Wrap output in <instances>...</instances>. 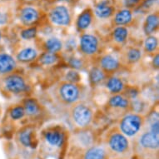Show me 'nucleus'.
Here are the masks:
<instances>
[{
    "label": "nucleus",
    "mask_w": 159,
    "mask_h": 159,
    "mask_svg": "<svg viewBox=\"0 0 159 159\" xmlns=\"http://www.w3.org/2000/svg\"><path fill=\"white\" fill-rule=\"evenodd\" d=\"M158 46L157 39L153 36H148L144 42V48L148 52H152Z\"/></svg>",
    "instance_id": "bb28decb"
},
{
    "label": "nucleus",
    "mask_w": 159,
    "mask_h": 159,
    "mask_svg": "<svg viewBox=\"0 0 159 159\" xmlns=\"http://www.w3.org/2000/svg\"><path fill=\"white\" fill-rule=\"evenodd\" d=\"M140 144L143 148L149 150H155L159 147V135L152 132L144 133L140 138Z\"/></svg>",
    "instance_id": "6e6552de"
},
{
    "label": "nucleus",
    "mask_w": 159,
    "mask_h": 159,
    "mask_svg": "<svg viewBox=\"0 0 159 159\" xmlns=\"http://www.w3.org/2000/svg\"><path fill=\"white\" fill-rule=\"evenodd\" d=\"M109 147L115 152H123L128 148V141L125 136L119 133H113L109 138Z\"/></svg>",
    "instance_id": "0eeeda50"
},
{
    "label": "nucleus",
    "mask_w": 159,
    "mask_h": 159,
    "mask_svg": "<svg viewBox=\"0 0 159 159\" xmlns=\"http://www.w3.org/2000/svg\"><path fill=\"white\" fill-rule=\"evenodd\" d=\"M24 109L25 114L30 116V117H34L39 112V105L36 100H34V99H27L24 102Z\"/></svg>",
    "instance_id": "6ab92c4d"
},
{
    "label": "nucleus",
    "mask_w": 159,
    "mask_h": 159,
    "mask_svg": "<svg viewBox=\"0 0 159 159\" xmlns=\"http://www.w3.org/2000/svg\"><path fill=\"white\" fill-rule=\"evenodd\" d=\"M142 57L141 51L138 48H133L128 50L127 52V59L129 63H135L140 60Z\"/></svg>",
    "instance_id": "cd10ccee"
},
{
    "label": "nucleus",
    "mask_w": 159,
    "mask_h": 159,
    "mask_svg": "<svg viewBox=\"0 0 159 159\" xmlns=\"http://www.w3.org/2000/svg\"><path fill=\"white\" fill-rule=\"evenodd\" d=\"M69 64L71 65V67H73V68H80L83 65L82 63V61L78 58H76V57H73L69 60Z\"/></svg>",
    "instance_id": "473e14b6"
},
{
    "label": "nucleus",
    "mask_w": 159,
    "mask_h": 159,
    "mask_svg": "<svg viewBox=\"0 0 159 159\" xmlns=\"http://www.w3.org/2000/svg\"><path fill=\"white\" fill-rule=\"evenodd\" d=\"M37 35L36 28H28L21 32V37L25 40L34 39Z\"/></svg>",
    "instance_id": "c756f323"
},
{
    "label": "nucleus",
    "mask_w": 159,
    "mask_h": 159,
    "mask_svg": "<svg viewBox=\"0 0 159 159\" xmlns=\"http://www.w3.org/2000/svg\"><path fill=\"white\" fill-rule=\"evenodd\" d=\"M57 93L62 102L67 104H73L76 102L80 97V90L78 85L70 82L61 84L58 88Z\"/></svg>",
    "instance_id": "7ed1b4c3"
},
{
    "label": "nucleus",
    "mask_w": 159,
    "mask_h": 159,
    "mask_svg": "<svg viewBox=\"0 0 159 159\" xmlns=\"http://www.w3.org/2000/svg\"><path fill=\"white\" fill-rule=\"evenodd\" d=\"M67 78H68V82L75 84L76 82H78L79 80L80 77H79V74L77 72H75V71H70L67 74Z\"/></svg>",
    "instance_id": "2f4dec72"
},
{
    "label": "nucleus",
    "mask_w": 159,
    "mask_h": 159,
    "mask_svg": "<svg viewBox=\"0 0 159 159\" xmlns=\"http://www.w3.org/2000/svg\"><path fill=\"white\" fill-rule=\"evenodd\" d=\"M128 35V29L123 26L116 27L112 31V38L115 42L118 43H123L127 40Z\"/></svg>",
    "instance_id": "412c9836"
},
{
    "label": "nucleus",
    "mask_w": 159,
    "mask_h": 159,
    "mask_svg": "<svg viewBox=\"0 0 159 159\" xmlns=\"http://www.w3.org/2000/svg\"><path fill=\"white\" fill-rule=\"evenodd\" d=\"M114 13V8L107 1H102L96 6L94 13L99 18H108Z\"/></svg>",
    "instance_id": "ddd939ff"
},
{
    "label": "nucleus",
    "mask_w": 159,
    "mask_h": 159,
    "mask_svg": "<svg viewBox=\"0 0 159 159\" xmlns=\"http://www.w3.org/2000/svg\"><path fill=\"white\" fill-rule=\"evenodd\" d=\"M57 1H70V0H57Z\"/></svg>",
    "instance_id": "4c0bfd02"
},
{
    "label": "nucleus",
    "mask_w": 159,
    "mask_h": 159,
    "mask_svg": "<svg viewBox=\"0 0 159 159\" xmlns=\"http://www.w3.org/2000/svg\"><path fill=\"white\" fill-rule=\"evenodd\" d=\"M57 60V55L55 53H52V52H44L43 54H42V56L39 58V61H40V63L43 64V65H52L53 63Z\"/></svg>",
    "instance_id": "a878e982"
},
{
    "label": "nucleus",
    "mask_w": 159,
    "mask_h": 159,
    "mask_svg": "<svg viewBox=\"0 0 159 159\" xmlns=\"http://www.w3.org/2000/svg\"><path fill=\"white\" fill-rule=\"evenodd\" d=\"M159 18L157 13H152L147 16L146 20L144 23L143 30L147 35H151L156 31L158 28Z\"/></svg>",
    "instance_id": "2eb2a0df"
},
{
    "label": "nucleus",
    "mask_w": 159,
    "mask_h": 159,
    "mask_svg": "<svg viewBox=\"0 0 159 159\" xmlns=\"http://www.w3.org/2000/svg\"><path fill=\"white\" fill-rule=\"evenodd\" d=\"M0 39H1V33H0Z\"/></svg>",
    "instance_id": "58836bf2"
},
{
    "label": "nucleus",
    "mask_w": 159,
    "mask_h": 159,
    "mask_svg": "<svg viewBox=\"0 0 159 159\" xmlns=\"http://www.w3.org/2000/svg\"><path fill=\"white\" fill-rule=\"evenodd\" d=\"M19 138V141L21 143L24 147H29L32 146V130L27 128L25 130L22 131L21 133H19L18 136Z\"/></svg>",
    "instance_id": "393cba45"
},
{
    "label": "nucleus",
    "mask_w": 159,
    "mask_h": 159,
    "mask_svg": "<svg viewBox=\"0 0 159 159\" xmlns=\"http://www.w3.org/2000/svg\"><path fill=\"white\" fill-rule=\"evenodd\" d=\"M89 78H90L91 84L93 85L100 84L105 78L104 71L102 70V68H97V67L93 68L89 73Z\"/></svg>",
    "instance_id": "4be33fe9"
},
{
    "label": "nucleus",
    "mask_w": 159,
    "mask_h": 159,
    "mask_svg": "<svg viewBox=\"0 0 159 159\" xmlns=\"http://www.w3.org/2000/svg\"><path fill=\"white\" fill-rule=\"evenodd\" d=\"M49 19L57 26H68L71 23V15L68 8L64 5H57L49 12Z\"/></svg>",
    "instance_id": "20e7f679"
},
{
    "label": "nucleus",
    "mask_w": 159,
    "mask_h": 159,
    "mask_svg": "<svg viewBox=\"0 0 159 159\" xmlns=\"http://www.w3.org/2000/svg\"><path fill=\"white\" fill-rule=\"evenodd\" d=\"M44 47L47 49L48 52L55 53V52H58L59 50L62 49L63 43L57 38H51V39H48L47 41L45 42Z\"/></svg>",
    "instance_id": "5701e85b"
},
{
    "label": "nucleus",
    "mask_w": 159,
    "mask_h": 159,
    "mask_svg": "<svg viewBox=\"0 0 159 159\" xmlns=\"http://www.w3.org/2000/svg\"><path fill=\"white\" fill-rule=\"evenodd\" d=\"M100 65L103 71L112 73V72L117 71L119 68L120 63L117 57H115L111 54H107L101 58Z\"/></svg>",
    "instance_id": "9b49d317"
},
{
    "label": "nucleus",
    "mask_w": 159,
    "mask_h": 159,
    "mask_svg": "<svg viewBox=\"0 0 159 159\" xmlns=\"http://www.w3.org/2000/svg\"><path fill=\"white\" fill-rule=\"evenodd\" d=\"M152 65L155 68H158L159 67V56L158 54H156V56L153 57V60H152Z\"/></svg>",
    "instance_id": "c9c22d12"
},
{
    "label": "nucleus",
    "mask_w": 159,
    "mask_h": 159,
    "mask_svg": "<svg viewBox=\"0 0 159 159\" xmlns=\"http://www.w3.org/2000/svg\"><path fill=\"white\" fill-rule=\"evenodd\" d=\"M130 105L133 107V111H135L136 112H140L143 107V104L141 101H139L137 98L133 99V101L132 102H130Z\"/></svg>",
    "instance_id": "7c9ffc66"
},
{
    "label": "nucleus",
    "mask_w": 159,
    "mask_h": 159,
    "mask_svg": "<svg viewBox=\"0 0 159 159\" xmlns=\"http://www.w3.org/2000/svg\"><path fill=\"white\" fill-rule=\"evenodd\" d=\"M105 151L102 148L93 147L89 149L85 153L84 159H104Z\"/></svg>",
    "instance_id": "b1692460"
},
{
    "label": "nucleus",
    "mask_w": 159,
    "mask_h": 159,
    "mask_svg": "<svg viewBox=\"0 0 159 159\" xmlns=\"http://www.w3.org/2000/svg\"><path fill=\"white\" fill-rule=\"evenodd\" d=\"M143 125V119L137 113L127 114L120 122V129L123 134L128 137L136 135Z\"/></svg>",
    "instance_id": "f257e3e1"
},
{
    "label": "nucleus",
    "mask_w": 159,
    "mask_h": 159,
    "mask_svg": "<svg viewBox=\"0 0 159 159\" xmlns=\"http://www.w3.org/2000/svg\"><path fill=\"white\" fill-rule=\"evenodd\" d=\"M25 115L24 107L22 106H18V107H13V109L10 111V117L13 120H18L20 119Z\"/></svg>",
    "instance_id": "c85d7f7f"
},
{
    "label": "nucleus",
    "mask_w": 159,
    "mask_h": 159,
    "mask_svg": "<svg viewBox=\"0 0 159 159\" xmlns=\"http://www.w3.org/2000/svg\"><path fill=\"white\" fill-rule=\"evenodd\" d=\"M3 84L7 91L16 94L26 91L28 88L24 78L18 74H11L7 76L4 79Z\"/></svg>",
    "instance_id": "39448f33"
},
{
    "label": "nucleus",
    "mask_w": 159,
    "mask_h": 159,
    "mask_svg": "<svg viewBox=\"0 0 159 159\" xmlns=\"http://www.w3.org/2000/svg\"><path fill=\"white\" fill-rule=\"evenodd\" d=\"M109 105L114 108H120V109H126L130 106V101L126 97L119 94H116L110 98Z\"/></svg>",
    "instance_id": "f3484780"
},
{
    "label": "nucleus",
    "mask_w": 159,
    "mask_h": 159,
    "mask_svg": "<svg viewBox=\"0 0 159 159\" xmlns=\"http://www.w3.org/2000/svg\"><path fill=\"white\" fill-rule=\"evenodd\" d=\"M98 39L93 34H84L80 38V48L84 54H95L98 50Z\"/></svg>",
    "instance_id": "423d86ee"
},
{
    "label": "nucleus",
    "mask_w": 159,
    "mask_h": 159,
    "mask_svg": "<svg viewBox=\"0 0 159 159\" xmlns=\"http://www.w3.org/2000/svg\"><path fill=\"white\" fill-rule=\"evenodd\" d=\"M92 21H93V11L90 8H87L78 15L76 25L79 30H85L91 25Z\"/></svg>",
    "instance_id": "f8f14e48"
},
{
    "label": "nucleus",
    "mask_w": 159,
    "mask_h": 159,
    "mask_svg": "<svg viewBox=\"0 0 159 159\" xmlns=\"http://www.w3.org/2000/svg\"><path fill=\"white\" fill-rule=\"evenodd\" d=\"M155 1H157V0H145L143 3V7L145 8H150L155 3Z\"/></svg>",
    "instance_id": "f704fd0d"
},
{
    "label": "nucleus",
    "mask_w": 159,
    "mask_h": 159,
    "mask_svg": "<svg viewBox=\"0 0 159 159\" xmlns=\"http://www.w3.org/2000/svg\"><path fill=\"white\" fill-rule=\"evenodd\" d=\"M45 139H46L48 143L50 144L51 146L59 147L63 144L64 137L61 132L51 130L48 131L47 133H45Z\"/></svg>",
    "instance_id": "dca6fc26"
},
{
    "label": "nucleus",
    "mask_w": 159,
    "mask_h": 159,
    "mask_svg": "<svg viewBox=\"0 0 159 159\" xmlns=\"http://www.w3.org/2000/svg\"><path fill=\"white\" fill-rule=\"evenodd\" d=\"M141 0H124V5L129 9L130 8H133L138 5Z\"/></svg>",
    "instance_id": "72a5a7b5"
},
{
    "label": "nucleus",
    "mask_w": 159,
    "mask_h": 159,
    "mask_svg": "<svg viewBox=\"0 0 159 159\" xmlns=\"http://www.w3.org/2000/svg\"><path fill=\"white\" fill-rule=\"evenodd\" d=\"M133 20V13L128 8H123L116 13L114 16V24L117 26L128 25Z\"/></svg>",
    "instance_id": "4468645a"
},
{
    "label": "nucleus",
    "mask_w": 159,
    "mask_h": 159,
    "mask_svg": "<svg viewBox=\"0 0 159 159\" xmlns=\"http://www.w3.org/2000/svg\"><path fill=\"white\" fill-rule=\"evenodd\" d=\"M38 56V52L34 48H25L18 52L17 58L23 63H29L34 61Z\"/></svg>",
    "instance_id": "a211bd4d"
},
{
    "label": "nucleus",
    "mask_w": 159,
    "mask_h": 159,
    "mask_svg": "<svg viewBox=\"0 0 159 159\" xmlns=\"http://www.w3.org/2000/svg\"><path fill=\"white\" fill-rule=\"evenodd\" d=\"M71 116L74 123L80 128H85L89 126L93 119L92 110L87 105L83 103H78L73 106Z\"/></svg>",
    "instance_id": "f03ea898"
},
{
    "label": "nucleus",
    "mask_w": 159,
    "mask_h": 159,
    "mask_svg": "<svg viewBox=\"0 0 159 159\" xmlns=\"http://www.w3.org/2000/svg\"><path fill=\"white\" fill-rule=\"evenodd\" d=\"M107 88L111 93L117 94L123 91L124 85H123V81L121 80L120 78L112 77V78H110L107 80Z\"/></svg>",
    "instance_id": "aec40b11"
},
{
    "label": "nucleus",
    "mask_w": 159,
    "mask_h": 159,
    "mask_svg": "<svg viewBox=\"0 0 159 159\" xmlns=\"http://www.w3.org/2000/svg\"><path fill=\"white\" fill-rule=\"evenodd\" d=\"M7 20V18H6V15L4 13H0V24H3Z\"/></svg>",
    "instance_id": "e433bc0d"
},
{
    "label": "nucleus",
    "mask_w": 159,
    "mask_h": 159,
    "mask_svg": "<svg viewBox=\"0 0 159 159\" xmlns=\"http://www.w3.org/2000/svg\"><path fill=\"white\" fill-rule=\"evenodd\" d=\"M39 19V12L32 7H25L20 13V20L24 25L30 26L36 23Z\"/></svg>",
    "instance_id": "1a4fd4ad"
},
{
    "label": "nucleus",
    "mask_w": 159,
    "mask_h": 159,
    "mask_svg": "<svg viewBox=\"0 0 159 159\" xmlns=\"http://www.w3.org/2000/svg\"><path fill=\"white\" fill-rule=\"evenodd\" d=\"M16 61L7 53H0V74H8L15 69Z\"/></svg>",
    "instance_id": "9d476101"
}]
</instances>
